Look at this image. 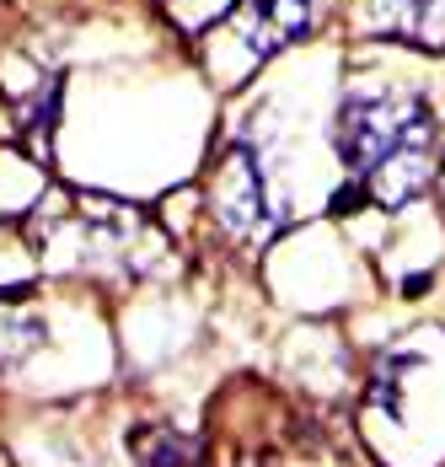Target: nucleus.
I'll list each match as a JSON object with an SVG mask.
<instances>
[{
    "instance_id": "5",
    "label": "nucleus",
    "mask_w": 445,
    "mask_h": 467,
    "mask_svg": "<svg viewBox=\"0 0 445 467\" xmlns=\"http://www.w3.org/2000/svg\"><path fill=\"white\" fill-rule=\"evenodd\" d=\"M129 451L140 467H193V457H199L193 435L167 430V424H140V430H129Z\"/></svg>"
},
{
    "instance_id": "10",
    "label": "nucleus",
    "mask_w": 445,
    "mask_h": 467,
    "mask_svg": "<svg viewBox=\"0 0 445 467\" xmlns=\"http://www.w3.org/2000/svg\"><path fill=\"white\" fill-rule=\"evenodd\" d=\"M440 188H445V172H440Z\"/></svg>"
},
{
    "instance_id": "3",
    "label": "nucleus",
    "mask_w": 445,
    "mask_h": 467,
    "mask_svg": "<svg viewBox=\"0 0 445 467\" xmlns=\"http://www.w3.org/2000/svg\"><path fill=\"white\" fill-rule=\"evenodd\" d=\"M316 22V0H247L242 5V44L253 59L279 54L285 44H295Z\"/></svg>"
},
{
    "instance_id": "2",
    "label": "nucleus",
    "mask_w": 445,
    "mask_h": 467,
    "mask_svg": "<svg viewBox=\"0 0 445 467\" xmlns=\"http://www.w3.org/2000/svg\"><path fill=\"white\" fill-rule=\"evenodd\" d=\"M210 204H215V221H221L231 236H242V242H258V236L274 232V204H268L264 172H258V161H253L247 145H236L221 161Z\"/></svg>"
},
{
    "instance_id": "9",
    "label": "nucleus",
    "mask_w": 445,
    "mask_h": 467,
    "mask_svg": "<svg viewBox=\"0 0 445 467\" xmlns=\"http://www.w3.org/2000/svg\"><path fill=\"white\" fill-rule=\"evenodd\" d=\"M0 467H11V457H5V451H0Z\"/></svg>"
},
{
    "instance_id": "4",
    "label": "nucleus",
    "mask_w": 445,
    "mask_h": 467,
    "mask_svg": "<svg viewBox=\"0 0 445 467\" xmlns=\"http://www.w3.org/2000/svg\"><path fill=\"white\" fill-rule=\"evenodd\" d=\"M365 22L376 33L435 48L445 38V0H365Z\"/></svg>"
},
{
    "instance_id": "8",
    "label": "nucleus",
    "mask_w": 445,
    "mask_h": 467,
    "mask_svg": "<svg viewBox=\"0 0 445 467\" xmlns=\"http://www.w3.org/2000/svg\"><path fill=\"white\" fill-rule=\"evenodd\" d=\"M161 5H167V16L178 22L182 33H204L210 22H221L236 0H161Z\"/></svg>"
},
{
    "instance_id": "1",
    "label": "nucleus",
    "mask_w": 445,
    "mask_h": 467,
    "mask_svg": "<svg viewBox=\"0 0 445 467\" xmlns=\"http://www.w3.org/2000/svg\"><path fill=\"white\" fill-rule=\"evenodd\" d=\"M338 156L381 210L413 204L435 183V113L402 92H355L338 108Z\"/></svg>"
},
{
    "instance_id": "6",
    "label": "nucleus",
    "mask_w": 445,
    "mask_h": 467,
    "mask_svg": "<svg viewBox=\"0 0 445 467\" xmlns=\"http://www.w3.org/2000/svg\"><path fill=\"white\" fill-rule=\"evenodd\" d=\"M38 344H44V323L38 317H22V312H5L0 306V371L22 366Z\"/></svg>"
},
{
    "instance_id": "7",
    "label": "nucleus",
    "mask_w": 445,
    "mask_h": 467,
    "mask_svg": "<svg viewBox=\"0 0 445 467\" xmlns=\"http://www.w3.org/2000/svg\"><path fill=\"white\" fill-rule=\"evenodd\" d=\"M54 108H59V81H48L33 102H22V140H27L33 156H48L44 135H54Z\"/></svg>"
}]
</instances>
